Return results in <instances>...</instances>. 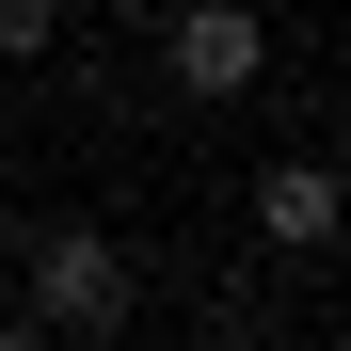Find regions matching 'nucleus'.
<instances>
[{
	"label": "nucleus",
	"mask_w": 351,
	"mask_h": 351,
	"mask_svg": "<svg viewBox=\"0 0 351 351\" xmlns=\"http://www.w3.org/2000/svg\"><path fill=\"white\" fill-rule=\"evenodd\" d=\"M32 319L112 335V319H128V256H112L96 223H48V240H32Z\"/></svg>",
	"instance_id": "nucleus-1"
},
{
	"label": "nucleus",
	"mask_w": 351,
	"mask_h": 351,
	"mask_svg": "<svg viewBox=\"0 0 351 351\" xmlns=\"http://www.w3.org/2000/svg\"><path fill=\"white\" fill-rule=\"evenodd\" d=\"M256 64H271V16H256V0H176V80H192L208 112L256 96Z\"/></svg>",
	"instance_id": "nucleus-2"
},
{
	"label": "nucleus",
	"mask_w": 351,
	"mask_h": 351,
	"mask_svg": "<svg viewBox=\"0 0 351 351\" xmlns=\"http://www.w3.org/2000/svg\"><path fill=\"white\" fill-rule=\"evenodd\" d=\"M256 223H271L287 256H319L335 223H351V192H335V160H271V176H256Z\"/></svg>",
	"instance_id": "nucleus-3"
},
{
	"label": "nucleus",
	"mask_w": 351,
	"mask_h": 351,
	"mask_svg": "<svg viewBox=\"0 0 351 351\" xmlns=\"http://www.w3.org/2000/svg\"><path fill=\"white\" fill-rule=\"evenodd\" d=\"M48 32H64V0H0V64H32Z\"/></svg>",
	"instance_id": "nucleus-4"
},
{
	"label": "nucleus",
	"mask_w": 351,
	"mask_h": 351,
	"mask_svg": "<svg viewBox=\"0 0 351 351\" xmlns=\"http://www.w3.org/2000/svg\"><path fill=\"white\" fill-rule=\"evenodd\" d=\"M0 351H48V335H0Z\"/></svg>",
	"instance_id": "nucleus-5"
},
{
	"label": "nucleus",
	"mask_w": 351,
	"mask_h": 351,
	"mask_svg": "<svg viewBox=\"0 0 351 351\" xmlns=\"http://www.w3.org/2000/svg\"><path fill=\"white\" fill-rule=\"evenodd\" d=\"M160 16H176V0H160Z\"/></svg>",
	"instance_id": "nucleus-6"
}]
</instances>
